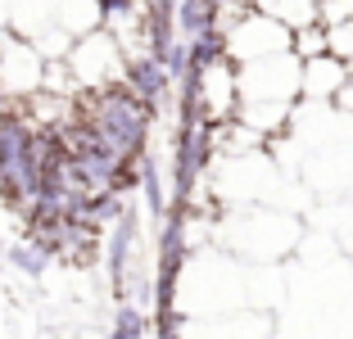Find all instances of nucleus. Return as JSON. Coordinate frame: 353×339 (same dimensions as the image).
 <instances>
[{"mask_svg": "<svg viewBox=\"0 0 353 339\" xmlns=\"http://www.w3.org/2000/svg\"><path fill=\"white\" fill-rule=\"evenodd\" d=\"M213 240L222 254L240 258L245 267H263V263L272 267L299 245V222L272 204H231L227 217L213 222Z\"/></svg>", "mask_w": 353, "mask_h": 339, "instance_id": "obj_1", "label": "nucleus"}, {"mask_svg": "<svg viewBox=\"0 0 353 339\" xmlns=\"http://www.w3.org/2000/svg\"><path fill=\"white\" fill-rule=\"evenodd\" d=\"M63 63H68V72H73L77 91H109V86H123V68H127L118 41L104 28L86 32V37H73Z\"/></svg>", "mask_w": 353, "mask_h": 339, "instance_id": "obj_2", "label": "nucleus"}, {"mask_svg": "<svg viewBox=\"0 0 353 339\" xmlns=\"http://www.w3.org/2000/svg\"><path fill=\"white\" fill-rule=\"evenodd\" d=\"M236 91H240V100L294 104L299 100V59L290 50H281V54H263V59L236 63Z\"/></svg>", "mask_w": 353, "mask_h": 339, "instance_id": "obj_3", "label": "nucleus"}, {"mask_svg": "<svg viewBox=\"0 0 353 339\" xmlns=\"http://www.w3.org/2000/svg\"><path fill=\"white\" fill-rule=\"evenodd\" d=\"M281 50H290V32L281 28L276 19L259 14V10L240 14V19L222 32V54H227L231 63L263 59V54H281Z\"/></svg>", "mask_w": 353, "mask_h": 339, "instance_id": "obj_4", "label": "nucleus"}, {"mask_svg": "<svg viewBox=\"0 0 353 339\" xmlns=\"http://www.w3.org/2000/svg\"><path fill=\"white\" fill-rule=\"evenodd\" d=\"M181 330L186 335H176V339H268L272 321L263 317V312H213V317H190L181 321Z\"/></svg>", "mask_w": 353, "mask_h": 339, "instance_id": "obj_5", "label": "nucleus"}, {"mask_svg": "<svg viewBox=\"0 0 353 339\" xmlns=\"http://www.w3.org/2000/svg\"><path fill=\"white\" fill-rule=\"evenodd\" d=\"M349 82V68L335 54L299 59V100H335V91Z\"/></svg>", "mask_w": 353, "mask_h": 339, "instance_id": "obj_6", "label": "nucleus"}, {"mask_svg": "<svg viewBox=\"0 0 353 339\" xmlns=\"http://www.w3.org/2000/svg\"><path fill=\"white\" fill-rule=\"evenodd\" d=\"M104 19V0H54V28L68 37H86Z\"/></svg>", "mask_w": 353, "mask_h": 339, "instance_id": "obj_7", "label": "nucleus"}, {"mask_svg": "<svg viewBox=\"0 0 353 339\" xmlns=\"http://www.w3.org/2000/svg\"><path fill=\"white\" fill-rule=\"evenodd\" d=\"M254 10L276 19L285 32H299L308 23H317V0H254Z\"/></svg>", "mask_w": 353, "mask_h": 339, "instance_id": "obj_8", "label": "nucleus"}, {"mask_svg": "<svg viewBox=\"0 0 353 339\" xmlns=\"http://www.w3.org/2000/svg\"><path fill=\"white\" fill-rule=\"evenodd\" d=\"M290 54H294V59H317V54H331V50H326V28H322V23H308V28L290 32Z\"/></svg>", "mask_w": 353, "mask_h": 339, "instance_id": "obj_9", "label": "nucleus"}, {"mask_svg": "<svg viewBox=\"0 0 353 339\" xmlns=\"http://www.w3.org/2000/svg\"><path fill=\"white\" fill-rule=\"evenodd\" d=\"M326 50H331L335 59H344V63L353 59V19H349V23H335V28H326Z\"/></svg>", "mask_w": 353, "mask_h": 339, "instance_id": "obj_10", "label": "nucleus"}, {"mask_svg": "<svg viewBox=\"0 0 353 339\" xmlns=\"http://www.w3.org/2000/svg\"><path fill=\"white\" fill-rule=\"evenodd\" d=\"M353 19V0H317V23L322 28H335V23Z\"/></svg>", "mask_w": 353, "mask_h": 339, "instance_id": "obj_11", "label": "nucleus"}, {"mask_svg": "<svg viewBox=\"0 0 353 339\" xmlns=\"http://www.w3.org/2000/svg\"><path fill=\"white\" fill-rule=\"evenodd\" d=\"M335 109H344V113L353 118V77H349V82L340 86V91H335Z\"/></svg>", "mask_w": 353, "mask_h": 339, "instance_id": "obj_12", "label": "nucleus"}, {"mask_svg": "<svg viewBox=\"0 0 353 339\" xmlns=\"http://www.w3.org/2000/svg\"><path fill=\"white\" fill-rule=\"evenodd\" d=\"M344 68H349V77H353V59H349V63H344Z\"/></svg>", "mask_w": 353, "mask_h": 339, "instance_id": "obj_13", "label": "nucleus"}]
</instances>
